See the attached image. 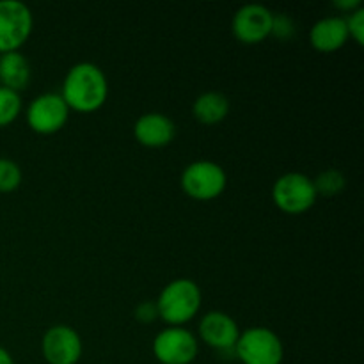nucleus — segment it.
<instances>
[{
  "instance_id": "6",
  "label": "nucleus",
  "mask_w": 364,
  "mask_h": 364,
  "mask_svg": "<svg viewBox=\"0 0 364 364\" xmlns=\"http://www.w3.org/2000/svg\"><path fill=\"white\" fill-rule=\"evenodd\" d=\"M32 13L20 0H0V53L18 52L32 31Z\"/></svg>"
},
{
  "instance_id": "22",
  "label": "nucleus",
  "mask_w": 364,
  "mask_h": 364,
  "mask_svg": "<svg viewBox=\"0 0 364 364\" xmlns=\"http://www.w3.org/2000/svg\"><path fill=\"white\" fill-rule=\"evenodd\" d=\"M334 7H338V9L341 11H355L359 9L361 6V2L359 0H334Z\"/></svg>"
},
{
  "instance_id": "12",
  "label": "nucleus",
  "mask_w": 364,
  "mask_h": 364,
  "mask_svg": "<svg viewBox=\"0 0 364 364\" xmlns=\"http://www.w3.org/2000/svg\"><path fill=\"white\" fill-rule=\"evenodd\" d=\"M134 135L146 148H164L173 142L176 127L166 114L148 112L135 121Z\"/></svg>"
},
{
  "instance_id": "9",
  "label": "nucleus",
  "mask_w": 364,
  "mask_h": 364,
  "mask_svg": "<svg viewBox=\"0 0 364 364\" xmlns=\"http://www.w3.org/2000/svg\"><path fill=\"white\" fill-rule=\"evenodd\" d=\"M274 13L262 4H245L235 13L231 31L238 41L256 45L269 38L272 31Z\"/></svg>"
},
{
  "instance_id": "21",
  "label": "nucleus",
  "mask_w": 364,
  "mask_h": 364,
  "mask_svg": "<svg viewBox=\"0 0 364 364\" xmlns=\"http://www.w3.org/2000/svg\"><path fill=\"white\" fill-rule=\"evenodd\" d=\"M135 318L142 323H151L159 318V309H156V302H142L135 308Z\"/></svg>"
},
{
  "instance_id": "2",
  "label": "nucleus",
  "mask_w": 364,
  "mask_h": 364,
  "mask_svg": "<svg viewBox=\"0 0 364 364\" xmlns=\"http://www.w3.org/2000/svg\"><path fill=\"white\" fill-rule=\"evenodd\" d=\"M201 308V290L192 279H174L160 291L156 309L159 318L169 326L180 327L191 322Z\"/></svg>"
},
{
  "instance_id": "7",
  "label": "nucleus",
  "mask_w": 364,
  "mask_h": 364,
  "mask_svg": "<svg viewBox=\"0 0 364 364\" xmlns=\"http://www.w3.org/2000/svg\"><path fill=\"white\" fill-rule=\"evenodd\" d=\"M70 117V107L57 92L36 96L27 107V123L34 132L50 135L59 132Z\"/></svg>"
},
{
  "instance_id": "23",
  "label": "nucleus",
  "mask_w": 364,
  "mask_h": 364,
  "mask_svg": "<svg viewBox=\"0 0 364 364\" xmlns=\"http://www.w3.org/2000/svg\"><path fill=\"white\" fill-rule=\"evenodd\" d=\"M0 364H14L9 352H7L6 348H2V347H0Z\"/></svg>"
},
{
  "instance_id": "19",
  "label": "nucleus",
  "mask_w": 364,
  "mask_h": 364,
  "mask_svg": "<svg viewBox=\"0 0 364 364\" xmlns=\"http://www.w3.org/2000/svg\"><path fill=\"white\" fill-rule=\"evenodd\" d=\"M345 21H347L348 36L354 38V41L358 43V45H363L364 43V9L363 7L352 11V13L345 18Z\"/></svg>"
},
{
  "instance_id": "11",
  "label": "nucleus",
  "mask_w": 364,
  "mask_h": 364,
  "mask_svg": "<svg viewBox=\"0 0 364 364\" xmlns=\"http://www.w3.org/2000/svg\"><path fill=\"white\" fill-rule=\"evenodd\" d=\"M199 336L215 350L235 352L240 329L230 315L223 311H210L199 322Z\"/></svg>"
},
{
  "instance_id": "20",
  "label": "nucleus",
  "mask_w": 364,
  "mask_h": 364,
  "mask_svg": "<svg viewBox=\"0 0 364 364\" xmlns=\"http://www.w3.org/2000/svg\"><path fill=\"white\" fill-rule=\"evenodd\" d=\"M294 32H295V25L290 16H287V14H274L272 31H270V34L276 36V38L279 39H288L294 36Z\"/></svg>"
},
{
  "instance_id": "8",
  "label": "nucleus",
  "mask_w": 364,
  "mask_h": 364,
  "mask_svg": "<svg viewBox=\"0 0 364 364\" xmlns=\"http://www.w3.org/2000/svg\"><path fill=\"white\" fill-rule=\"evenodd\" d=\"M153 354L162 364H191L198 355V340L183 327H167L153 340Z\"/></svg>"
},
{
  "instance_id": "17",
  "label": "nucleus",
  "mask_w": 364,
  "mask_h": 364,
  "mask_svg": "<svg viewBox=\"0 0 364 364\" xmlns=\"http://www.w3.org/2000/svg\"><path fill=\"white\" fill-rule=\"evenodd\" d=\"M345 183H347V180H345L343 173L338 169L323 171V173H320L318 176H316V180L313 181L316 194H322V196L340 194V192L345 188Z\"/></svg>"
},
{
  "instance_id": "15",
  "label": "nucleus",
  "mask_w": 364,
  "mask_h": 364,
  "mask_svg": "<svg viewBox=\"0 0 364 364\" xmlns=\"http://www.w3.org/2000/svg\"><path fill=\"white\" fill-rule=\"evenodd\" d=\"M194 117L203 124L220 123L230 112V102L223 92L208 91L198 96L192 107Z\"/></svg>"
},
{
  "instance_id": "1",
  "label": "nucleus",
  "mask_w": 364,
  "mask_h": 364,
  "mask_svg": "<svg viewBox=\"0 0 364 364\" xmlns=\"http://www.w3.org/2000/svg\"><path fill=\"white\" fill-rule=\"evenodd\" d=\"M60 96L70 110L95 112L109 96L105 73L92 63L75 64L64 77Z\"/></svg>"
},
{
  "instance_id": "16",
  "label": "nucleus",
  "mask_w": 364,
  "mask_h": 364,
  "mask_svg": "<svg viewBox=\"0 0 364 364\" xmlns=\"http://www.w3.org/2000/svg\"><path fill=\"white\" fill-rule=\"evenodd\" d=\"M21 112L20 92L0 85V127H7L13 123Z\"/></svg>"
},
{
  "instance_id": "14",
  "label": "nucleus",
  "mask_w": 364,
  "mask_h": 364,
  "mask_svg": "<svg viewBox=\"0 0 364 364\" xmlns=\"http://www.w3.org/2000/svg\"><path fill=\"white\" fill-rule=\"evenodd\" d=\"M31 82V64L20 52L0 53V85L20 92Z\"/></svg>"
},
{
  "instance_id": "4",
  "label": "nucleus",
  "mask_w": 364,
  "mask_h": 364,
  "mask_svg": "<svg viewBox=\"0 0 364 364\" xmlns=\"http://www.w3.org/2000/svg\"><path fill=\"white\" fill-rule=\"evenodd\" d=\"M316 194L311 178L302 173H287L276 180L272 187V199L279 210L291 215L304 213L315 205Z\"/></svg>"
},
{
  "instance_id": "13",
  "label": "nucleus",
  "mask_w": 364,
  "mask_h": 364,
  "mask_svg": "<svg viewBox=\"0 0 364 364\" xmlns=\"http://www.w3.org/2000/svg\"><path fill=\"white\" fill-rule=\"evenodd\" d=\"M348 36L347 21L341 16H327L316 21L309 32L311 45L318 52H334L347 43Z\"/></svg>"
},
{
  "instance_id": "10",
  "label": "nucleus",
  "mask_w": 364,
  "mask_h": 364,
  "mask_svg": "<svg viewBox=\"0 0 364 364\" xmlns=\"http://www.w3.org/2000/svg\"><path fill=\"white\" fill-rule=\"evenodd\" d=\"M43 355L48 364H77L82 358V340L70 326H53L43 336Z\"/></svg>"
},
{
  "instance_id": "3",
  "label": "nucleus",
  "mask_w": 364,
  "mask_h": 364,
  "mask_svg": "<svg viewBox=\"0 0 364 364\" xmlns=\"http://www.w3.org/2000/svg\"><path fill=\"white\" fill-rule=\"evenodd\" d=\"M235 355L242 364H281L284 358L283 341L267 327H251L238 336Z\"/></svg>"
},
{
  "instance_id": "5",
  "label": "nucleus",
  "mask_w": 364,
  "mask_h": 364,
  "mask_svg": "<svg viewBox=\"0 0 364 364\" xmlns=\"http://www.w3.org/2000/svg\"><path fill=\"white\" fill-rule=\"evenodd\" d=\"M228 183L223 167L210 160H198L185 167L181 173V187L185 194L198 201H210L219 198Z\"/></svg>"
},
{
  "instance_id": "18",
  "label": "nucleus",
  "mask_w": 364,
  "mask_h": 364,
  "mask_svg": "<svg viewBox=\"0 0 364 364\" xmlns=\"http://www.w3.org/2000/svg\"><path fill=\"white\" fill-rule=\"evenodd\" d=\"M21 183V169L16 162L0 156V192H13Z\"/></svg>"
}]
</instances>
